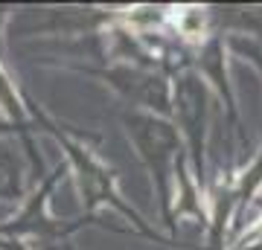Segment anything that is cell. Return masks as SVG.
I'll return each instance as SVG.
<instances>
[{"mask_svg":"<svg viewBox=\"0 0 262 250\" xmlns=\"http://www.w3.org/2000/svg\"><path fill=\"white\" fill-rule=\"evenodd\" d=\"M122 125L125 134L137 148V157L143 160V166L151 177L155 195L160 201V213H163V224L175 233V169L178 160L187 154L184 140H181L175 122L158 113L146 111H125L122 113Z\"/></svg>","mask_w":262,"mask_h":250,"instance_id":"1","label":"cell"},{"mask_svg":"<svg viewBox=\"0 0 262 250\" xmlns=\"http://www.w3.org/2000/svg\"><path fill=\"white\" fill-rule=\"evenodd\" d=\"M32 117H35L38 125H41L44 131H50V134L61 143V148L67 151V160H70V166H73L76 180H79V189H82V198H84V215L82 218H94L96 210L108 204V207H114L120 215H125V218H128V221L134 224L146 239L166 241V239H160V233H155L149 224L143 221V215L137 213L134 207H128L120 198V192H117V169L105 166L102 160L96 157L82 140L73 137L67 128H61L56 120H50L44 111H32Z\"/></svg>","mask_w":262,"mask_h":250,"instance_id":"2","label":"cell"},{"mask_svg":"<svg viewBox=\"0 0 262 250\" xmlns=\"http://www.w3.org/2000/svg\"><path fill=\"white\" fill-rule=\"evenodd\" d=\"M207 99H210L207 82L195 70L184 67L172 73V120L184 140L192 180L201 195L207 189V120H210Z\"/></svg>","mask_w":262,"mask_h":250,"instance_id":"3","label":"cell"},{"mask_svg":"<svg viewBox=\"0 0 262 250\" xmlns=\"http://www.w3.org/2000/svg\"><path fill=\"white\" fill-rule=\"evenodd\" d=\"M82 73L99 76L108 87L120 93L131 111H146L158 117H172V76L160 67L117 61L108 67H76Z\"/></svg>","mask_w":262,"mask_h":250,"instance_id":"4","label":"cell"},{"mask_svg":"<svg viewBox=\"0 0 262 250\" xmlns=\"http://www.w3.org/2000/svg\"><path fill=\"white\" fill-rule=\"evenodd\" d=\"M58 177H61V166H58L53 175H47V180L41 184V189H38L32 198H27L24 210H20V213L15 215L9 224H0V239H12V236L64 239V236H70L73 230H79L82 224H88L84 218H79V221H73V224H61V221H56V218H50V215H47V210H44V201H47L50 189L56 186Z\"/></svg>","mask_w":262,"mask_h":250,"instance_id":"5","label":"cell"},{"mask_svg":"<svg viewBox=\"0 0 262 250\" xmlns=\"http://www.w3.org/2000/svg\"><path fill=\"white\" fill-rule=\"evenodd\" d=\"M0 108L6 111V117H9V122H15V125H20V128H27V102L20 99L18 87H15V82L9 79V73L3 70V64H0Z\"/></svg>","mask_w":262,"mask_h":250,"instance_id":"6","label":"cell"},{"mask_svg":"<svg viewBox=\"0 0 262 250\" xmlns=\"http://www.w3.org/2000/svg\"><path fill=\"white\" fill-rule=\"evenodd\" d=\"M227 47L236 56H242L245 61H251L256 70L262 73V38H248V35H227Z\"/></svg>","mask_w":262,"mask_h":250,"instance_id":"7","label":"cell"},{"mask_svg":"<svg viewBox=\"0 0 262 250\" xmlns=\"http://www.w3.org/2000/svg\"><path fill=\"white\" fill-rule=\"evenodd\" d=\"M9 131H24V128L15 125V122H9V120H3V122H0V134H9Z\"/></svg>","mask_w":262,"mask_h":250,"instance_id":"8","label":"cell"}]
</instances>
